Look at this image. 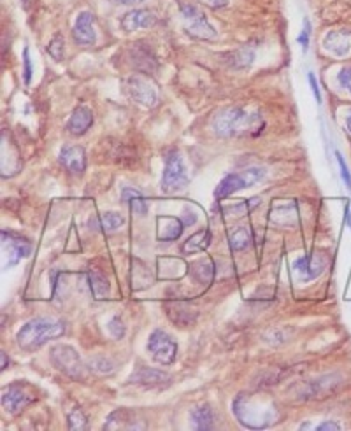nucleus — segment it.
Masks as SVG:
<instances>
[{
    "label": "nucleus",
    "instance_id": "1",
    "mask_svg": "<svg viewBox=\"0 0 351 431\" xmlns=\"http://www.w3.org/2000/svg\"><path fill=\"white\" fill-rule=\"evenodd\" d=\"M234 414L243 426L251 430L269 428L280 419L274 400L263 393H241L234 400Z\"/></svg>",
    "mask_w": 351,
    "mask_h": 431
},
{
    "label": "nucleus",
    "instance_id": "2",
    "mask_svg": "<svg viewBox=\"0 0 351 431\" xmlns=\"http://www.w3.org/2000/svg\"><path fill=\"white\" fill-rule=\"evenodd\" d=\"M265 121L260 113H250L243 108H228L215 114L211 128L221 139H241L260 135Z\"/></svg>",
    "mask_w": 351,
    "mask_h": 431
},
{
    "label": "nucleus",
    "instance_id": "3",
    "mask_svg": "<svg viewBox=\"0 0 351 431\" xmlns=\"http://www.w3.org/2000/svg\"><path fill=\"white\" fill-rule=\"evenodd\" d=\"M67 326L66 323L60 319L53 318H36L30 319L25 326L16 335V344L25 353H32V350L39 349L46 342L55 341V338L63 337Z\"/></svg>",
    "mask_w": 351,
    "mask_h": 431
},
{
    "label": "nucleus",
    "instance_id": "4",
    "mask_svg": "<svg viewBox=\"0 0 351 431\" xmlns=\"http://www.w3.org/2000/svg\"><path fill=\"white\" fill-rule=\"evenodd\" d=\"M49 360H51L53 367L63 373V375L71 377L72 380H85L88 372L85 363H83L81 356L74 347L67 344L55 346L49 350Z\"/></svg>",
    "mask_w": 351,
    "mask_h": 431
},
{
    "label": "nucleus",
    "instance_id": "5",
    "mask_svg": "<svg viewBox=\"0 0 351 431\" xmlns=\"http://www.w3.org/2000/svg\"><path fill=\"white\" fill-rule=\"evenodd\" d=\"M263 177H265V169H262V167H250V169L228 174L227 177L221 179L218 188L215 189L216 200H223V198L241 192V189L251 188L257 182H260Z\"/></svg>",
    "mask_w": 351,
    "mask_h": 431
},
{
    "label": "nucleus",
    "instance_id": "6",
    "mask_svg": "<svg viewBox=\"0 0 351 431\" xmlns=\"http://www.w3.org/2000/svg\"><path fill=\"white\" fill-rule=\"evenodd\" d=\"M190 179L186 172V165L179 151L173 150L166 156V167L162 174V192L163 193H179L188 188Z\"/></svg>",
    "mask_w": 351,
    "mask_h": 431
},
{
    "label": "nucleus",
    "instance_id": "7",
    "mask_svg": "<svg viewBox=\"0 0 351 431\" xmlns=\"http://www.w3.org/2000/svg\"><path fill=\"white\" fill-rule=\"evenodd\" d=\"M179 9H181L183 20H185V32L190 37L200 41L216 39L218 33H216V30L213 28V25L205 18V14L197 6L190 2H179Z\"/></svg>",
    "mask_w": 351,
    "mask_h": 431
},
{
    "label": "nucleus",
    "instance_id": "8",
    "mask_svg": "<svg viewBox=\"0 0 351 431\" xmlns=\"http://www.w3.org/2000/svg\"><path fill=\"white\" fill-rule=\"evenodd\" d=\"M36 388L29 383H13L4 388L2 407L7 414L18 415L36 402Z\"/></svg>",
    "mask_w": 351,
    "mask_h": 431
},
{
    "label": "nucleus",
    "instance_id": "9",
    "mask_svg": "<svg viewBox=\"0 0 351 431\" xmlns=\"http://www.w3.org/2000/svg\"><path fill=\"white\" fill-rule=\"evenodd\" d=\"M148 353L153 358L155 363L169 367L178 358V344L169 333L163 330H155L148 338Z\"/></svg>",
    "mask_w": 351,
    "mask_h": 431
},
{
    "label": "nucleus",
    "instance_id": "10",
    "mask_svg": "<svg viewBox=\"0 0 351 431\" xmlns=\"http://www.w3.org/2000/svg\"><path fill=\"white\" fill-rule=\"evenodd\" d=\"M125 88H127L128 97H131L132 100H136L137 104L144 105V108H153V105H156V102H158L156 90L144 76H131V78L127 79V86Z\"/></svg>",
    "mask_w": 351,
    "mask_h": 431
},
{
    "label": "nucleus",
    "instance_id": "11",
    "mask_svg": "<svg viewBox=\"0 0 351 431\" xmlns=\"http://www.w3.org/2000/svg\"><path fill=\"white\" fill-rule=\"evenodd\" d=\"M148 422L143 415L137 410L132 409H118L113 414H109V417L106 419L104 430L116 431V430H146Z\"/></svg>",
    "mask_w": 351,
    "mask_h": 431
},
{
    "label": "nucleus",
    "instance_id": "12",
    "mask_svg": "<svg viewBox=\"0 0 351 431\" xmlns=\"http://www.w3.org/2000/svg\"><path fill=\"white\" fill-rule=\"evenodd\" d=\"M128 383L136 384V386L144 389H163L169 386L171 377L167 375V373H163L162 370L144 367V365H137V367L133 368Z\"/></svg>",
    "mask_w": 351,
    "mask_h": 431
},
{
    "label": "nucleus",
    "instance_id": "13",
    "mask_svg": "<svg viewBox=\"0 0 351 431\" xmlns=\"http://www.w3.org/2000/svg\"><path fill=\"white\" fill-rule=\"evenodd\" d=\"M339 383H341V377L334 375V373H332V375L318 377V379H312L309 380V383L302 384V386L299 388L297 396H299L300 400L323 398V396H327L329 393L334 391Z\"/></svg>",
    "mask_w": 351,
    "mask_h": 431
},
{
    "label": "nucleus",
    "instance_id": "14",
    "mask_svg": "<svg viewBox=\"0 0 351 431\" xmlns=\"http://www.w3.org/2000/svg\"><path fill=\"white\" fill-rule=\"evenodd\" d=\"M327 266V258L325 254L315 253V254H306V256L299 258L293 263V269L300 274L306 281L316 279L323 274Z\"/></svg>",
    "mask_w": 351,
    "mask_h": 431
},
{
    "label": "nucleus",
    "instance_id": "15",
    "mask_svg": "<svg viewBox=\"0 0 351 431\" xmlns=\"http://www.w3.org/2000/svg\"><path fill=\"white\" fill-rule=\"evenodd\" d=\"M2 244L4 246H7V253H9L7 266L16 265L18 261H21L23 258H29L30 253H32V244H30L25 237H20V235H13V234H7V232H2Z\"/></svg>",
    "mask_w": 351,
    "mask_h": 431
},
{
    "label": "nucleus",
    "instance_id": "16",
    "mask_svg": "<svg viewBox=\"0 0 351 431\" xmlns=\"http://www.w3.org/2000/svg\"><path fill=\"white\" fill-rule=\"evenodd\" d=\"M72 37H74L76 44L79 46H91L97 41V33H95V16L91 13H81L72 28Z\"/></svg>",
    "mask_w": 351,
    "mask_h": 431
},
{
    "label": "nucleus",
    "instance_id": "17",
    "mask_svg": "<svg viewBox=\"0 0 351 431\" xmlns=\"http://www.w3.org/2000/svg\"><path fill=\"white\" fill-rule=\"evenodd\" d=\"M121 28L125 32H133L141 28H151L156 25V16L148 9H133L125 13V16L120 21Z\"/></svg>",
    "mask_w": 351,
    "mask_h": 431
},
{
    "label": "nucleus",
    "instance_id": "18",
    "mask_svg": "<svg viewBox=\"0 0 351 431\" xmlns=\"http://www.w3.org/2000/svg\"><path fill=\"white\" fill-rule=\"evenodd\" d=\"M60 163L63 169L74 175H81L86 170V155L83 147L66 146L60 151Z\"/></svg>",
    "mask_w": 351,
    "mask_h": 431
},
{
    "label": "nucleus",
    "instance_id": "19",
    "mask_svg": "<svg viewBox=\"0 0 351 431\" xmlns=\"http://www.w3.org/2000/svg\"><path fill=\"white\" fill-rule=\"evenodd\" d=\"M183 228H185V223L179 217L160 216L156 219V239L160 242H173L181 237Z\"/></svg>",
    "mask_w": 351,
    "mask_h": 431
},
{
    "label": "nucleus",
    "instance_id": "20",
    "mask_svg": "<svg viewBox=\"0 0 351 431\" xmlns=\"http://www.w3.org/2000/svg\"><path fill=\"white\" fill-rule=\"evenodd\" d=\"M166 312L169 319L179 326H188L197 319V308L192 307L188 302H167Z\"/></svg>",
    "mask_w": 351,
    "mask_h": 431
},
{
    "label": "nucleus",
    "instance_id": "21",
    "mask_svg": "<svg viewBox=\"0 0 351 431\" xmlns=\"http://www.w3.org/2000/svg\"><path fill=\"white\" fill-rule=\"evenodd\" d=\"M91 125H93V113L85 108V105H81V108L76 109L74 113H72V116L68 118L67 132L74 137L85 135L88 130L91 128Z\"/></svg>",
    "mask_w": 351,
    "mask_h": 431
},
{
    "label": "nucleus",
    "instance_id": "22",
    "mask_svg": "<svg viewBox=\"0 0 351 431\" xmlns=\"http://www.w3.org/2000/svg\"><path fill=\"white\" fill-rule=\"evenodd\" d=\"M323 49L330 55L337 56H348L350 49H351V43H350V36L345 32H330L327 33V37L323 39Z\"/></svg>",
    "mask_w": 351,
    "mask_h": 431
},
{
    "label": "nucleus",
    "instance_id": "23",
    "mask_svg": "<svg viewBox=\"0 0 351 431\" xmlns=\"http://www.w3.org/2000/svg\"><path fill=\"white\" fill-rule=\"evenodd\" d=\"M125 224V217L120 212H106V214H98L91 217L88 221V227L90 230H98V232H114L118 228H121Z\"/></svg>",
    "mask_w": 351,
    "mask_h": 431
},
{
    "label": "nucleus",
    "instance_id": "24",
    "mask_svg": "<svg viewBox=\"0 0 351 431\" xmlns=\"http://www.w3.org/2000/svg\"><path fill=\"white\" fill-rule=\"evenodd\" d=\"M132 63L143 72H155L158 68V62H156L155 55L144 44H136L132 48Z\"/></svg>",
    "mask_w": 351,
    "mask_h": 431
},
{
    "label": "nucleus",
    "instance_id": "25",
    "mask_svg": "<svg viewBox=\"0 0 351 431\" xmlns=\"http://www.w3.org/2000/svg\"><path fill=\"white\" fill-rule=\"evenodd\" d=\"M121 200L127 205L128 209L137 216H146L148 214V200L144 194L133 188H123L121 192Z\"/></svg>",
    "mask_w": 351,
    "mask_h": 431
},
{
    "label": "nucleus",
    "instance_id": "26",
    "mask_svg": "<svg viewBox=\"0 0 351 431\" xmlns=\"http://www.w3.org/2000/svg\"><path fill=\"white\" fill-rule=\"evenodd\" d=\"M192 422L197 430H215L216 415L209 405H198L192 410Z\"/></svg>",
    "mask_w": 351,
    "mask_h": 431
},
{
    "label": "nucleus",
    "instance_id": "27",
    "mask_svg": "<svg viewBox=\"0 0 351 431\" xmlns=\"http://www.w3.org/2000/svg\"><path fill=\"white\" fill-rule=\"evenodd\" d=\"M211 244V232L209 230H202L198 234L192 235L185 244H183L181 251L185 254H193V253H202L205 251Z\"/></svg>",
    "mask_w": 351,
    "mask_h": 431
},
{
    "label": "nucleus",
    "instance_id": "28",
    "mask_svg": "<svg viewBox=\"0 0 351 431\" xmlns=\"http://www.w3.org/2000/svg\"><path fill=\"white\" fill-rule=\"evenodd\" d=\"M290 204H292V202H278V204H274L273 212H270V219H274L276 223L283 224V227L292 224L293 219H290V214L297 216V205H293L292 209H288Z\"/></svg>",
    "mask_w": 351,
    "mask_h": 431
},
{
    "label": "nucleus",
    "instance_id": "29",
    "mask_svg": "<svg viewBox=\"0 0 351 431\" xmlns=\"http://www.w3.org/2000/svg\"><path fill=\"white\" fill-rule=\"evenodd\" d=\"M88 282H90L91 293H93L95 298L102 300L106 298V296H109V282L101 272L91 270V272L88 274Z\"/></svg>",
    "mask_w": 351,
    "mask_h": 431
},
{
    "label": "nucleus",
    "instance_id": "30",
    "mask_svg": "<svg viewBox=\"0 0 351 431\" xmlns=\"http://www.w3.org/2000/svg\"><path fill=\"white\" fill-rule=\"evenodd\" d=\"M251 242H253V237H251V232L246 230V228H239V230L232 232L230 237H228V246L234 253L246 251L251 246Z\"/></svg>",
    "mask_w": 351,
    "mask_h": 431
},
{
    "label": "nucleus",
    "instance_id": "31",
    "mask_svg": "<svg viewBox=\"0 0 351 431\" xmlns=\"http://www.w3.org/2000/svg\"><path fill=\"white\" fill-rule=\"evenodd\" d=\"M88 365H90V370H93L98 375H111V373H114V370H116L114 361L106 356H93Z\"/></svg>",
    "mask_w": 351,
    "mask_h": 431
},
{
    "label": "nucleus",
    "instance_id": "32",
    "mask_svg": "<svg viewBox=\"0 0 351 431\" xmlns=\"http://www.w3.org/2000/svg\"><path fill=\"white\" fill-rule=\"evenodd\" d=\"M190 276L197 282H208L213 277V266L209 261H197L190 266Z\"/></svg>",
    "mask_w": 351,
    "mask_h": 431
},
{
    "label": "nucleus",
    "instance_id": "33",
    "mask_svg": "<svg viewBox=\"0 0 351 431\" xmlns=\"http://www.w3.org/2000/svg\"><path fill=\"white\" fill-rule=\"evenodd\" d=\"M46 49H48L49 55L53 56V60H56V62H62V60L66 58V41H63L62 33H56Z\"/></svg>",
    "mask_w": 351,
    "mask_h": 431
},
{
    "label": "nucleus",
    "instance_id": "34",
    "mask_svg": "<svg viewBox=\"0 0 351 431\" xmlns=\"http://www.w3.org/2000/svg\"><path fill=\"white\" fill-rule=\"evenodd\" d=\"M108 331L111 333V337L116 338V341H121V338L125 337V333H127V326H125L123 319H121L120 316H113L111 321L108 323Z\"/></svg>",
    "mask_w": 351,
    "mask_h": 431
},
{
    "label": "nucleus",
    "instance_id": "35",
    "mask_svg": "<svg viewBox=\"0 0 351 431\" xmlns=\"http://www.w3.org/2000/svg\"><path fill=\"white\" fill-rule=\"evenodd\" d=\"M67 419H68V428L71 430H85L88 426V419L85 412L79 409V407H76V409L68 414Z\"/></svg>",
    "mask_w": 351,
    "mask_h": 431
},
{
    "label": "nucleus",
    "instance_id": "36",
    "mask_svg": "<svg viewBox=\"0 0 351 431\" xmlns=\"http://www.w3.org/2000/svg\"><path fill=\"white\" fill-rule=\"evenodd\" d=\"M23 78H25V85H30V79H32V62H30L29 48L23 49Z\"/></svg>",
    "mask_w": 351,
    "mask_h": 431
},
{
    "label": "nucleus",
    "instance_id": "37",
    "mask_svg": "<svg viewBox=\"0 0 351 431\" xmlns=\"http://www.w3.org/2000/svg\"><path fill=\"white\" fill-rule=\"evenodd\" d=\"M309 39H311V23H309V20L306 18V20H304V28L299 36V44L304 53H306L309 48Z\"/></svg>",
    "mask_w": 351,
    "mask_h": 431
},
{
    "label": "nucleus",
    "instance_id": "38",
    "mask_svg": "<svg viewBox=\"0 0 351 431\" xmlns=\"http://www.w3.org/2000/svg\"><path fill=\"white\" fill-rule=\"evenodd\" d=\"M337 81H339V85H341L342 88H346V90L351 93V67H342L341 71H339Z\"/></svg>",
    "mask_w": 351,
    "mask_h": 431
},
{
    "label": "nucleus",
    "instance_id": "39",
    "mask_svg": "<svg viewBox=\"0 0 351 431\" xmlns=\"http://www.w3.org/2000/svg\"><path fill=\"white\" fill-rule=\"evenodd\" d=\"M335 158H337L339 167H341V175H342V179H345L346 186H348V188H351V174H350L348 165H346L345 158H342V156H341V152H335Z\"/></svg>",
    "mask_w": 351,
    "mask_h": 431
},
{
    "label": "nucleus",
    "instance_id": "40",
    "mask_svg": "<svg viewBox=\"0 0 351 431\" xmlns=\"http://www.w3.org/2000/svg\"><path fill=\"white\" fill-rule=\"evenodd\" d=\"M307 79H309V85H311L312 95H315L316 102H318V104H322V93H320V86H318V81H316V76L312 74V72H309Z\"/></svg>",
    "mask_w": 351,
    "mask_h": 431
},
{
    "label": "nucleus",
    "instance_id": "41",
    "mask_svg": "<svg viewBox=\"0 0 351 431\" xmlns=\"http://www.w3.org/2000/svg\"><path fill=\"white\" fill-rule=\"evenodd\" d=\"M198 2L211 7V9H221V7L228 6V0H198Z\"/></svg>",
    "mask_w": 351,
    "mask_h": 431
},
{
    "label": "nucleus",
    "instance_id": "42",
    "mask_svg": "<svg viewBox=\"0 0 351 431\" xmlns=\"http://www.w3.org/2000/svg\"><path fill=\"white\" fill-rule=\"evenodd\" d=\"M316 430H318V431H325V430H332V431H339V430H341V426H339V425H335V422H330V421H327V422H323V425L316 426Z\"/></svg>",
    "mask_w": 351,
    "mask_h": 431
},
{
    "label": "nucleus",
    "instance_id": "43",
    "mask_svg": "<svg viewBox=\"0 0 351 431\" xmlns=\"http://www.w3.org/2000/svg\"><path fill=\"white\" fill-rule=\"evenodd\" d=\"M113 4H120V6H133V4H141L144 0H111Z\"/></svg>",
    "mask_w": 351,
    "mask_h": 431
},
{
    "label": "nucleus",
    "instance_id": "44",
    "mask_svg": "<svg viewBox=\"0 0 351 431\" xmlns=\"http://www.w3.org/2000/svg\"><path fill=\"white\" fill-rule=\"evenodd\" d=\"M0 356H2V367H0V368L6 370L7 367H9V360L6 361V353H4V350H2V353H0Z\"/></svg>",
    "mask_w": 351,
    "mask_h": 431
},
{
    "label": "nucleus",
    "instance_id": "45",
    "mask_svg": "<svg viewBox=\"0 0 351 431\" xmlns=\"http://www.w3.org/2000/svg\"><path fill=\"white\" fill-rule=\"evenodd\" d=\"M346 128H348V132L351 133V114H348V118H346Z\"/></svg>",
    "mask_w": 351,
    "mask_h": 431
},
{
    "label": "nucleus",
    "instance_id": "46",
    "mask_svg": "<svg viewBox=\"0 0 351 431\" xmlns=\"http://www.w3.org/2000/svg\"><path fill=\"white\" fill-rule=\"evenodd\" d=\"M21 4H23V7H25V9H29L30 4H32V0H21Z\"/></svg>",
    "mask_w": 351,
    "mask_h": 431
}]
</instances>
